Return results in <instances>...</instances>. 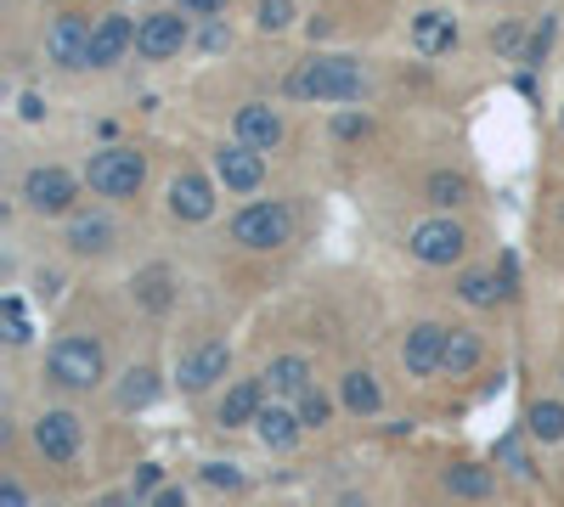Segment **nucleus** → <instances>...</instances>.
Here are the masks:
<instances>
[{
  "label": "nucleus",
  "instance_id": "nucleus-26",
  "mask_svg": "<svg viewBox=\"0 0 564 507\" xmlns=\"http://www.w3.org/2000/svg\"><path fill=\"white\" fill-rule=\"evenodd\" d=\"M525 423H530V434H537V439H548V446H553V439H564V406L559 400H537Z\"/></svg>",
  "mask_w": 564,
  "mask_h": 507
},
{
  "label": "nucleus",
  "instance_id": "nucleus-9",
  "mask_svg": "<svg viewBox=\"0 0 564 507\" xmlns=\"http://www.w3.org/2000/svg\"><path fill=\"white\" fill-rule=\"evenodd\" d=\"M226 366H231V350L220 345V338H204L197 350L181 355V372H176V378H181L187 395H197V389H209L215 378H226Z\"/></svg>",
  "mask_w": 564,
  "mask_h": 507
},
{
  "label": "nucleus",
  "instance_id": "nucleus-38",
  "mask_svg": "<svg viewBox=\"0 0 564 507\" xmlns=\"http://www.w3.org/2000/svg\"><path fill=\"white\" fill-rule=\"evenodd\" d=\"M548 40H553V23H542V28H537V40H530V51H525V62H542V51H548Z\"/></svg>",
  "mask_w": 564,
  "mask_h": 507
},
{
  "label": "nucleus",
  "instance_id": "nucleus-14",
  "mask_svg": "<svg viewBox=\"0 0 564 507\" xmlns=\"http://www.w3.org/2000/svg\"><path fill=\"white\" fill-rule=\"evenodd\" d=\"M170 209H176V220H209V215H215L209 181H204V176H176V181H170Z\"/></svg>",
  "mask_w": 564,
  "mask_h": 507
},
{
  "label": "nucleus",
  "instance_id": "nucleus-34",
  "mask_svg": "<svg viewBox=\"0 0 564 507\" xmlns=\"http://www.w3.org/2000/svg\"><path fill=\"white\" fill-rule=\"evenodd\" d=\"M334 135L356 142V135H368V119H361V113H339V119H334Z\"/></svg>",
  "mask_w": 564,
  "mask_h": 507
},
{
  "label": "nucleus",
  "instance_id": "nucleus-5",
  "mask_svg": "<svg viewBox=\"0 0 564 507\" xmlns=\"http://www.w3.org/2000/svg\"><path fill=\"white\" fill-rule=\"evenodd\" d=\"M74 176L69 169H57V164H46V169H28L23 176V203L35 215H69L74 209Z\"/></svg>",
  "mask_w": 564,
  "mask_h": 507
},
{
  "label": "nucleus",
  "instance_id": "nucleus-21",
  "mask_svg": "<svg viewBox=\"0 0 564 507\" xmlns=\"http://www.w3.org/2000/svg\"><path fill=\"white\" fill-rule=\"evenodd\" d=\"M339 395H345V406H350L356 418H373L379 406H384V395H379V384H373V372H345Z\"/></svg>",
  "mask_w": 564,
  "mask_h": 507
},
{
  "label": "nucleus",
  "instance_id": "nucleus-20",
  "mask_svg": "<svg viewBox=\"0 0 564 507\" xmlns=\"http://www.w3.org/2000/svg\"><path fill=\"white\" fill-rule=\"evenodd\" d=\"M480 366V338L475 333H463L452 327L446 333V355H441V372H452V378H463V372H475Z\"/></svg>",
  "mask_w": 564,
  "mask_h": 507
},
{
  "label": "nucleus",
  "instance_id": "nucleus-22",
  "mask_svg": "<svg viewBox=\"0 0 564 507\" xmlns=\"http://www.w3.org/2000/svg\"><path fill=\"white\" fill-rule=\"evenodd\" d=\"M113 243V226L103 220V215H80L74 226H69V249L74 254H103Z\"/></svg>",
  "mask_w": 564,
  "mask_h": 507
},
{
  "label": "nucleus",
  "instance_id": "nucleus-4",
  "mask_svg": "<svg viewBox=\"0 0 564 507\" xmlns=\"http://www.w3.org/2000/svg\"><path fill=\"white\" fill-rule=\"evenodd\" d=\"M288 237H293L288 203H249V209L231 220V243H243V249H283Z\"/></svg>",
  "mask_w": 564,
  "mask_h": 507
},
{
  "label": "nucleus",
  "instance_id": "nucleus-40",
  "mask_svg": "<svg viewBox=\"0 0 564 507\" xmlns=\"http://www.w3.org/2000/svg\"><path fill=\"white\" fill-rule=\"evenodd\" d=\"M220 46H226V28L209 23V28H204V51H220Z\"/></svg>",
  "mask_w": 564,
  "mask_h": 507
},
{
  "label": "nucleus",
  "instance_id": "nucleus-12",
  "mask_svg": "<svg viewBox=\"0 0 564 507\" xmlns=\"http://www.w3.org/2000/svg\"><path fill=\"white\" fill-rule=\"evenodd\" d=\"M35 446L51 457V462H74L80 457V418L74 412H46L35 423Z\"/></svg>",
  "mask_w": 564,
  "mask_h": 507
},
{
  "label": "nucleus",
  "instance_id": "nucleus-10",
  "mask_svg": "<svg viewBox=\"0 0 564 507\" xmlns=\"http://www.w3.org/2000/svg\"><path fill=\"white\" fill-rule=\"evenodd\" d=\"M441 355H446V327L441 322H418L401 345V361L412 378H429V372H441Z\"/></svg>",
  "mask_w": 564,
  "mask_h": 507
},
{
  "label": "nucleus",
  "instance_id": "nucleus-35",
  "mask_svg": "<svg viewBox=\"0 0 564 507\" xmlns=\"http://www.w3.org/2000/svg\"><path fill=\"white\" fill-rule=\"evenodd\" d=\"M491 46L503 51V57H514V51H519V23H503V28L491 34Z\"/></svg>",
  "mask_w": 564,
  "mask_h": 507
},
{
  "label": "nucleus",
  "instance_id": "nucleus-1",
  "mask_svg": "<svg viewBox=\"0 0 564 507\" xmlns=\"http://www.w3.org/2000/svg\"><path fill=\"white\" fill-rule=\"evenodd\" d=\"M361 85H368L361 62L350 57H311L288 74V96H300V101H356Z\"/></svg>",
  "mask_w": 564,
  "mask_h": 507
},
{
  "label": "nucleus",
  "instance_id": "nucleus-8",
  "mask_svg": "<svg viewBox=\"0 0 564 507\" xmlns=\"http://www.w3.org/2000/svg\"><path fill=\"white\" fill-rule=\"evenodd\" d=\"M181 46H187V12H153V17H142V28H136V51H142L147 62L176 57Z\"/></svg>",
  "mask_w": 564,
  "mask_h": 507
},
{
  "label": "nucleus",
  "instance_id": "nucleus-19",
  "mask_svg": "<svg viewBox=\"0 0 564 507\" xmlns=\"http://www.w3.org/2000/svg\"><path fill=\"white\" fill-rule=\"evenodd\" d=\"M265 384H272L277 395H305L311 389V361L305 355H277L272 372H265Z\"/></svg>",
  "mask_w": 564,
  "mask_h": 507
},
{
  "label": "nucleus",
  "instance_id": "nucleus-39",
  "mask_svg": "<svg viewBox=\"0 0 564 507\" xmlns=\"http://www.w3.org/2000/svg\"><path fill=\"white\" fill-rule=\"evenodd\" d=\"M153 507H187V491L170 485V491H153Z\"/></svg>",
  "mask_w": 564,
  "mask_h": 507
},
{
  "label": "nucleus",
  "instance_id": "nucleus-25",
  "mask_svg": "<svg viewBox=\"0 0 564 507\" xmlns=\"http://www.w3.org/2000/svg\"><path fill=\"white\" fill-rule=\"evenodd\" d=\"M153 378H158L153 366H130V372H124V389H119V406H124V412H136V406H147V400L158 395Z\"/></svg>",
  "mask_w": 564,
  "mask_h": 507
},
{
  "label": "nucleus",
  "instance_id": "nucleus-42",
  "mask_svg": "<svg viewBox=\"0 0 564 507\" xmlns=\"http://www.w3.org/2000/svg\"><path fill=\"white\" fill-rule=\"evenodd\" d=\"M96 507H130V496H103V502H96Z\"/></svg>",
  "mask_w": 564,
  "mask_h": 507
},
{
  "label": "nucleus",
  "instance_id": "nucleus-36",
  "mask_svg": "<svg viewBox=\"0 0 564 507\" xmlns=\"http://www.w3.org/2000/svg\"><path fill=\"white\" fill-rule=\"evenodd\" d=\"M496 457H503L508 468H519V473H525V451H519V434H508L503 446H496Z\"/></svg>",
  "mask_w": 564,
  "mask_h": 507
},
{
  "label": "nucleus",
  "instance_id": "nucleus-23",
  "mask_svg": "<svg viewBox=\"0 0 564 507\" xmlns=\"http://www.w3.org/2000/svg\"><path fill=\"white\" fill-rule=\"evenodd\" d=\"M446 491H452V496H463V502H480V496H491V468H475V462H457V468H446Z\"/></svg>",
  "mask_w": 564,
  "mask_h": 507
},
{
  "label": "nucleus",
  "instance_id": "nucleus-15",
  "mask_svg": "<svg viewBox=\"0 0 564 507\" xmlns=\"http://www.w3.org/2000/svg\"><path fill=\"white\" fill-rule=\"evenodd\" d=\"M238 142H249L254 153H272L283 142V119L272 108H260V101H249V108H238Z\"/></svg>",
  "mask_w": 564,
  "mask_h": 507
},
{
  "label": "nucleus",
  "instance_id": "nucleus-2",
  "mask_svg": "<svg viewBox=\"0 0 564 507\" xmlns=\"http://www.w3.org/2000/svg\"><path fill=\"white\" fill-rule=\"evenodd\" d=\"M85 181H91V192H103V197H136L142 181H147V158L136 147H103V153H91Z\"/></svg>",
  "mask_w": 564,
  "mask_h": 507
},
{
  "label": "nucleus",
  "instance_id": "nucleus-16",
  "mask_svg": "<svg viewBox=\"0 0 564 507\" xmlns=\"http://www.w3.org/2000/svg\"><path fill=\"white\" fill-rule=\"evenodd\" d=\"M412 46H418V57H446L457 46V23L446 12H418L412 17Z\"/></svg>",
  "mask_w": 564,
  "mask_h": 507
},
{
  "label": "nucleus",
  "instance_id": "nucleus-32",
  "mask_svg": "<svg viewBox=\"0 0 564 507\" xmlns=\"http://www.w3.org/2000/svg\"><path fill=\"white\" fill-rule=\"evenodd\" d=\"M204 480H209V485H220V491H238V485H243V473L231 468V462H209V468H204Z\"/></svg>",
  "mask_w": 564,
  "mask_h": 507
},
{
  "label": "nucleus",
  "instance_id": "nucleus-27",
  "mask_svg": "<svg viewBox=\"0 0 564 507\" xmlns=\"http://www.w3.org/2000/svg\"><path fill=\"white\" fill-rule=\"evenodd\" d=\"M136 299L147 304V311H170V270H142L136 277Z\"/></svg>",
  "mask_w": 564,
  "mask_h": 507
},
{
  "label": "nucleus",
  "instance_id": "nucleus-18",
  "mask_svg": "<svg viewBox=\"0 0 564 507\" xmlns=\"http://www.w3.org/2000/svg\"><path fill=\"white\" fill-rule=\"evenodd\" d=\"M260 395H265V389H260L254 378H243L238 389H226V400H220V423H226V428L254 423V418H260Z\"/></svg>",
  "mask_w": 564,
  "mask_h": 507
},
{
  "label": "nucleus",
  "instance_id": "nucleus-17",
  "mask_svg": "<svg viewBox=\"0 0 564 507\" xmlns=\"http://www.w3.org/2000/svg\"><path fill=\"white\" fill-rule=\"evenodd\" d=\"M254 428H260V439L272 451H293L300 446V412H288V406H260V418H254Z\"/></svg>",
  "mask_w": 564,
  "mask_h": 507
},
{
  "label": "nucleus",
  "instance_id": "nucleus-30",
  "mask_svg": "<svg viewBox=\"0 0 564 507\" xmlns=\"http://www.w3.org/2000/svg\"><path fill=\"white\" fill-rule=\"evenodd\" d=\"M288 23H293V0H260V28L265 34H277Z\"/></svg>",
  "mask_w": 564,
  "mask_h": 507
},
{
  "label": "nucleus",
  "instance_id": "nucleus-41",
  "mask_svg": "<svg viewBox=\"0 0 564 507\" xmlns=\"http://www.w3.org/2000/svg\"><path fill=\"white\" fill-rule=\"evenodd\" d=\"M0 507H23V485H12V480L0 485Z\"/></svg>",
  "mask_w": 564,
  "mask_h": 507
},
{
  "label": "nucleus",
  "instance_id": "nucleus-29",
  "mask_svg": "<svg viewBox=\"0 0 564 507\" xmlns=\"http://www.w3.org/2000/svg\"><path fill=\"white\" fill-rule=\"evenodd\" d=\"M327 418H334V400H327V395L311 384V389L300 395V423H305V428H322Z\"/></svg>",
  "mask_w": 564,
  "mask_h": 507
},
{
  "label": "nucleus",
  "instance_id": "nucleus-24",
  "mask_svg": "<svg viewBox=\"0 0 564 507\" xmlns=\"http://www.w3.org/2000/svg\"><path fill=\"white\" fill-rule=\"evenodd\" d=\"M457 293H463V299H469V304H475V311H491V304H496V299H503L508 288H503V282H496V277H491V270H469V277H463V282H457Z\"/></svg>",
  "mask_w": 564,
  "mask_h": 507
},
{
  "label": "nucleus",
  "instance_id": "nucleus-43",
  "mask_svg": "<svg viewBox=\"0 0 564 507\" xmlns=\"http://www.w3.org/2000/svg\"><path fill=\"white\" fill-rule=\"evenodd\" d=\"M339 507H361V502H356V496H345V502H339Z\"/></svg>",
  "mask_w": 564,
  "mask_h": 507
},
{
  "label": "nucleus",
  "instance_id": "nucleus-37",
  "mask_svg": "<svg viewBox=\"0 0 564 507\" xmlns=\"http://www.w3.org/2000/svg\"><path fill=\"white\" fill-rule=\"evenodd\" d=\"M147 491H158V462H142V468H136V496H147Z\"/></svg>",
  "mask_w": 564,
  "mask_h": 507
},
{
  "label": "nucleus",
  "instance_id": "nucleus-11",
  "mask_svg": "<svg viewBox=\"0 0 564 507\" xmlns=\"http://www.w3.org/2000/svg\"><path fill=\"white\" fill-rule=\"evenodd\" d=\"M215 176H220L231 192H254V186L265 181V158H260L249 142H231V147L215 153Z\"/></svg>",
  "mask_w": 564,
  "mask_h": 507
},
{
  "label": "nucleus",
  "instance_id": "nucleus-6",
  "mask_svg": "<svg viewBox=\"0 0 564 507\" xmlns=\"http://www.w3.org/2000/svg\"><path fill=\"white\" fill-rule=\"evenodd\" d=\"M423 265H452V259H463V249H469V237H463V226L457 220H418L412 226V243H407Z\"/></svg>",
  "mask_w": 564,
  "mask_h": 507
},
{
  "label": "nucleus",
  "instance_id": "nucleus-33",
  "mask_svg": "<svg viewBox=\"0 0 564 507\" xmlns=\"http://www.w3.org/2000/svg\"><path fill=\"white\" fill-rule=\"evenodd\" d=\"M176 7H181L187 17H220V12H226V0H176Z\"/></svg>",
  "mask_w": 564,
  "mask_h": 507
},
{
  "label": "nucleus",
  "instance_id": "nucleus-7",
  "mask_svg": "<svg viewBox=\"0 0 564 507\" xmlns=\"http://www.w3.org/2000/svg\"><path fill=\"white\" fill-rule=\"evenodd\" d=\"M91 23L80 17V12H62L57 23H51V34H46V57L57 62V68H91Z\"/></svg>",
  "mask_w": 564,
  "mask_h": 507
},
{
  "label": "nucleus",
  "instance_id": "nucleus-31",
  "mask_svg": "<svg viewBox=\"0 0 564 507\" xmlns=\"http://www.w3.org/2000/svg\"><path fill=\"white\" fill-rule=\"evenodd\" d=\"M0 316H7V345H28V316H23V299H7V304H0Z\"/></svg>",
  "mask_w": 564,
  "mask_h": 507
},
{
  "label": "nucleus",
  "instance_id": "nucleus-13",
  "mask_svg": "<svg viewBox=\"0 0 564 507\" xmlns=\"http://www.w3.org/2000/svg\"><path fill=\"white\" fill-rule=\"evenodd\" d=\"M130 46H136V23L130 17H103L91 34V68H113Z\"/></svg>",
  "mask_w": 564,
  "mask_h": 507
},
{
  "label": "nucleus",
  "instance_id": "nucleus-28",
  "mask_svg": "<svg viewBox=\"0 0 564 507\" xmlns=\"http://www.w3.org/2000/svg\"><path fill=\"white\" fill-rule=\"evenodd\" d=\"M463 197H469V181L463 176H452V169H435V176H429V203L452 209V203H463Z\"/></svg>",
  "mask_w": 564,
  "mask_h": 507
},
{
  "label": "nucleus",
  "instance_id": "nucleus-3",
  "mask_svg": "<svg viewBox=\"0 0 564 507\" xmlns=\"http://www.w3.org/2000/svg\"><path fill=\"white\" fill-rule=\"evenodd\" d=\"M51 378L62 384V389H96L103 384V345L96 338H85V333H69V338H57L51 345Z\"/></svg>",
  "mask_w": 564,
  "mask_h": 507
}]
</instances>
